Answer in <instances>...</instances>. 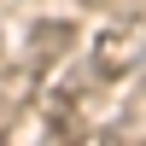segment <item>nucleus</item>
<instances>
[{
	"mask_svg": "<svg viewBox=\"0 0 146 146\" xmlns=\"http://www.w3.org/2000/svg\"><path fill=\"white\" fill-rule=\"evenodd\" d=\"M146 64V12H123L117 23H105L100 41L88 47V82H123Z\"/></svg>",
	"mask_w": 146,
	"mask_h": 146,
	"instance_id": "obj_1",
	"label": "nucleus"
},
{
	"mask_svg": "<svg viewBox=\"0 0 146 146\" xmlns=\"http://www.w3.org/2000/svg\"><path fill=\"white\" fill-rule=\"evenodd\" d=\"M70 47H76V23H70V18H41V23H29V70L58 64Z\"/></svg>",
	"mask_w": 146,
	"mask_h": 146,
	"instance_id": "obj_2",
	"label": "nucleus"
}]
</instances>
